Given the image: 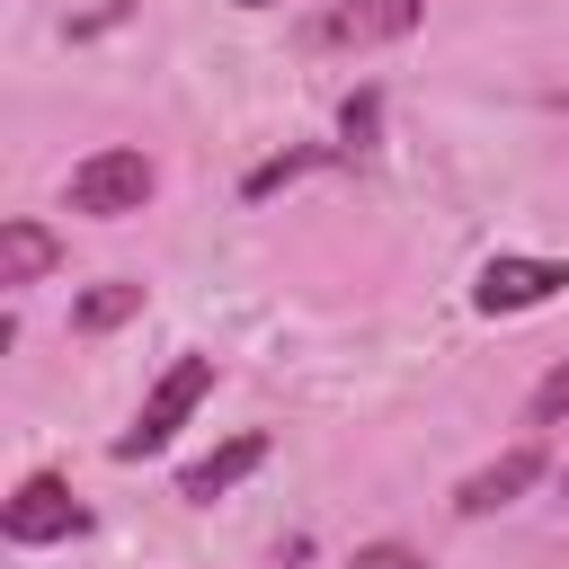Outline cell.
<instances>
[{"label": "cell", "mask_w": 569, "mask_h": 569, "mask_svg": "<svg viewBox=\"0 0 569 569\" xmlns=\"http://www.w3.org/2000/svg\"><path fill=\"white\" fill-rule=\"evenodd\" d=\"M133 311H142V284H124V276H116V284H89V293L71 302V329H80V338H107V329H116V320H133Z\"/></svg>", "instance_id": "cell-9"}, {"label": "cell", "mask_w": 569, "mask_h": 569, "mask_svg": "<svg viewBox=\"0 0 569 569\" xmlns=\"http://www.w3.org/2000/svg\"><path fill=\"white\" fill-rule=\"evenodd\" d=\"M89 525V507L71 498V480H53V471H36V480H18L9 489V507H0V533L9 542H71Z\"/></svg>", "instance_id": "cell-4"}, {"label": "cell", "mask_w": 569, "mask_h": 569, "mask_svg": "<svg viewBox=\"0 0 569 569\" xmlns=\"http://www.w3.org/2000/svg\"><path fill=\"white\" fill-rule=\"evenodd\" d=\"M418 18H427L418 0H329L302 36H311L320 53H347V44L365 53V44H400V36H418Z\"/></svg>", "instance_id": "cell-3"}, {"label": "cell", "mask_w": 569, "mask_h": 569, "mask_svg": "<svg viewBox=\"0 0 569 569\" xmlns=\"http://www.w3.org/2000/svg\"><path fill=\"white\" fill-rule=\"evenodd\" d=\"M347 569H427V560H418L409 542H365V551H356Z\"/></svg>", "instance_id": "cell-13"}, {"label": "cell", "mask_w": 569, "mask_h": 569, "mask_svg": "<svg viewBox=\"0 0 569 569\" xmlns=\"http://www.w3.org/2000/svg\"><path fill=\"white\" fill-rule=\"evenodd\" d=\"M53 258H62V240H53L44 222H0V284H9V293L36 284V276H53Z\"/></svg>", "instance_id": "cell-8"}, {"label": "cell", "mask_w": 569, "mask_h": 569, "mask_svg": "<svg viewBox=\"0 0 569 569\" xmlns=\"http://www.w3.org/2000/svg\"><path fill=\"white\" fill-rule=\"evenodd\" d=\"M62 196H71V213H89V222H124V213L151 204V160H142V151H89Z\"/></svg>", "instance_id": "cell-2"}, {"label": "cell", "mask_w": 569, "mask_h": 569, "mask_svg": "<svg viewBox=\"0 0 569 569\" xmlns=\"http://www.w3.org/2000/svg\"><path fill=\"white\" fill-rule=\"evenodd\" d=\"M240 9H267V0H240Z\"/></svg>", "instance_id": "cell-14"}, {"label": "cell", "mask_w": 569, "mask_h": 569, "mask_svg": "<svg viewBox=\"0 0 569 569\" xmlns=\"http://www.w3.org/2000/svg\"><path fill=\"white\" fill-rule=\"evenodd\" d=\"M525 418H533V427H560V418H569V365H551V373L533 382V400H525Z\"/></svg>", "instance_id": "cell-11"}, {"label": "cell", "mask_w": 569, "mask_h": 569, "mask_svg": "<svg viewBox=\"0 0 569 569\" xmlns=\"http://www.w3.org/2000/svg\"><path fill=\"white\" fill-rule=\"evenodd\" d=\"M213 391V356H178L160 382H151V400H142V418L116 436V462H142V453H160L187 418H196V400Z\"/></svg>", "instance_id": "cell-1"}, {"label": "cell", "mask_w": 569, "mask_h": 569, "mask_svg": "<svg viewBox=\"0 0 569 569\" xmlns=\"http://www.w3.org/2000/svg\"><path fill=\"white\" fill-rule=\"evenodd\" d=\"M320 160H329V151H284V160H258V169L240 178V196L258 204V196H276V187H293V178H311Z\"/></svg>", "instance_id": "cell-10"}, {"label": "cell", "mask_w": 569, "mask_h": 569, "mask_svg": "<svg viewBox=\"0 0 569 569\" xmlns=\"http://www.w3.org/2000/svg\"><path fill=\"white\" fill-rule=\"evenodd\" d=\"M560 489H569V471H560Z\"/></svg>", "instance_id": "cell-15"}, {"label": "cell", "mask_w": 569, "mask_h": 569, "mask_svg": "<svg viewBox=\"0 0 569 569\" xmlns=\"http://www.w3.org/2000/svg\"><path fill=\"white\" fill-rule=\"evenodd\" d=\"M338 133H347V151H373V133H382V98H373V89H365V98H347Z\"/></svg>", "instance_id": "cell-12"}, {"label": "cell", "mask_w": 569, "mask_h": 569, "mask_svg": "<svg viewBox=\"0 0 569 569\" xmlns=\"http://www.w3.org/2000/svg\"><path fill=\"white\" fill-rule=\"evenodd\" d=\"M560 284H569V258H489L480 284H471V302L498 320V311H533V302H551Z\"/></svg>", "instance_id": "cell-5"}, {"label": "cell", "mask_w": 569, "mask_h": 569, "mask_svg": "<svg viewBox=\"0 0 569 569\" xmlns=\"http://www.w3.org/2000/svg\"><path fill=\"white\" fill-rule=\"evenodd\" d=\"M533 480H542V445H507L498 462H480V471L453 489V507H462V516H498V507H516Z\"/></svg>", "instance_id": "cell-6"}, {"label": "cell", "mask_w": 569, "mask_h": 569, "mask_svg": "<svg viewBox=\"0 0 569 569\" xmlns=\"http://www.w3.org/2000/svg\"><path fill=\"white\" fill-rule=\"evenodd\" d=\"M258 462H267V427H249V436H231V445H213L204 462H187V471H178V498H196V507H213V498H222V489H240V480H249Z\"/></svg>", "instance_id": "cell-7"}]
</instances>
